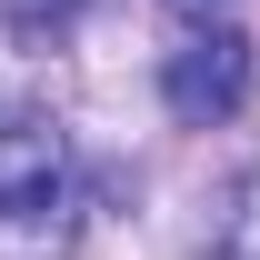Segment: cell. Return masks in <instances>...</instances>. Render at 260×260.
Returning a JSON list of instances; mask_svg holds the SVG:
<instances>
[{
  "label": "cell",
  "instance_id": "obj_2",
  "mask_svg": "<svg viewBox=\"0 0 260 260\" xmlns=\"http://www.w3.org/2000/svg\"><path fill=\"white\" fill-rule=\"evenodd\" d=\"M60 130L30 110H0V210H50L60 200Z\"/></svg>",
  "mask_w": 260,
  "mask_h": 260
},
{
  "label": "cell",
  "instance_id": "obj_3",
  "mask_svg": "<svg viewBox=\"0 0 260 260\" xmlns=\"http://www.w3.org/2000/svg\"><path fill=\"white\" fill-rule=\"evenodd\" d=\"M220 260H260V170L230 190V220H220Z\"/></svg>",
  "mask_w": 260,
  "mask_h": 260
},
{
  "label": "cell",
  "instance_id": "obj_4",
  "mask_svg": "<svg viewBox=\"0 0 260 260\" xmlns=\"http://www.w3.org/2000/svg\"><path fill=\"white\" fill-rule=\"evenodd\" d=\"M0 10H10L20 30H70V20H80V0H0Z\"/></svg>",
  "mask_w": 260,
  "mask_h": 260
},
{
  "label": "cell",
  "instance_id": "obj_1",
  "mask_svg": "<svg viewBox=\"0 0 260 260\" xmlns=\"http://www.w3.org/2000/svg\"><path fill=\"white\" fill-rule=\"evenodd\" d=\"M160 100L180 110V120H230L240 100H250V40L230 30H190L180 50L160 60Z\"/></svg>",
  "mask_w": 260,
  "mask_h": 260
}]
</instances>
